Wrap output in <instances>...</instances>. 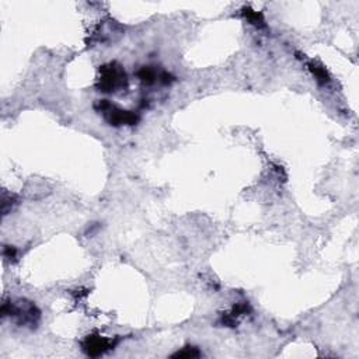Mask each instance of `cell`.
Returning <instances> with one entry per match:
<instances>
[{
	"mask_svg": "<svg viewBox=\"0 0 359 359\" xmlns=\"http://www.w3.org/2000/svg\"><path fill=\"white\" fill-rule=\"evenodd\" d=\"M1 316L14 317L20 326H28L31 329H34L39 322L41 313H39L38 307L31 302L20 300L18 303H14L11 300L10 302L4 300L1 305Z\"/></svg>",
	"mask_w": 359,
	"mask_h": 359,
	"instance_id": "1",
	"label": "cell"
},
{
	"mask_svg": "<svg viewBox=\"0 0 359 359\" xmlns=\"http://www.w3.org/2000/svg\"><path fill=\"white\" fill-rule=\"evenodd\" d=\"M97 87L103 93H117L128 87V77L124 67L111 62L100 69Z\"/></svg>",
	"mask_w": 359,
	"mask_h": 359,
	"instance_id": "2",
	"label": "cell"
},
{
	"mask_svg": "<svg viewBox=\"0 0 359 359\" xmlns=\"http://www.w3.org/2000/svg\"><path fill=\"white\" fill-rule=\"evenodd\" d=\"M96 110L104 115V118L110 125L121 127V125H135L139 121V115L134 111L121 110L112 105L108 100H100L96 104Z\"/></svg>",
	"mask_w": 359,
	"mask_h": 359,
	"instance_id": "3",
	"label": "cell"
},
{
	"mask_svg": "<svg viewBox=\"0 0 359 359\" xmlns=\"http://www.w3.org/2000/svg\"><path fill=\"white\" fill-rule=\"evenodd\" d=\"M118 340H112L107 337H101L98 334H91L84 338L82 343L83 351L86 352L89 357H101L105 352L114 350V347L117 345Z\"/></svg>",
	"mask_w": 359,
	"mask_h": 359,
	"instance_id": "4",
	"label": "cell"
},
{
	"mask_svg": "<svg viewBox=\"0 0 359 359\" xmlns=\"http://www.w3.org/2000/svg\"><path fill=\"white\" fill-rule=\"evenodd\" d=\"M248 312H250L248 303H246V302H244V303H237V305L233 306V309L229 313L222 316V324L227 326V327H236V326L239 324L240 317L246 316Z\"/></svg>",
	"mask_w": 359,
	"mask_h": 359,
	"instance_id": "5",
	"label": "cell"
},
{
	"mask_svg": "<svg viewBox=\"0 0 359 359\" xmlns=\"http://www.w3.org/2000/svg\"><path fill=\"white\" fill-rule=\"evenodd\" d=\"M307 67H309V70L313 73V76L317 79V82L320 83V84H326V83L330 82L329 73H327L326 67L323 66V65L312 60V62L307 63Z\"/></svg>",
	"mask_w": 359,
	"mask_h": 359,
	"instance_id": "6",
	"label": "cell"
},
{
	"mask_svg": "<svg viewBox=\"0 0 359 359\" xmlns=\"http://www.w3.org/2000/svg\"><path fill=\"white\" fill-rule=\"evenodd\" d=\"M159 72L152 66H143L139 72H138V77L143 84H153V83L159 82Z\"/></svg>",
	"mask_w": 359,
	"mask_h": 359,
	"instance_id": "7",
	"label": "cell"
},
{
	"mask_svg": "<svg viewBox=\"0 0 359 359\" xmlns=\"http://www.w3.org/2000/svg\"><path fill=\"white\" fill-rule=\"evenodd\" d=\"M243 15L246 17V20L250 24H253L255 25L257 28H262V27H265V20H264V15L261 13H258V11H254V10H251V8H244L243 10Z\"/></svg>",
	"mask_w": 359,
	"mask_h": 359,
	"instance_id": "8",
	"label": "cell"
},
{
	"mask_svg": "<svg viewBox=\"0 0 359 359\" xmlns=\"http://www.w3.org/2000/svg\"><path fill=\"white\" fill-rule=\"evenodd\" d=\"M201 351H199L196 347L187 345V347L181 348L180 351L174 352L172 357L173 358H198V357H201Z\"/></svg>",
	"mask_w": 359,
	"mask_h": 359,
	"instance_id": "9",
	"label": "cell"
},
{
	"mask_svg": "<svg viewBox=\"0 0 359 359\" xmlns=\"http://www.w3.org/2000/svg\"><path fill=\"white\" fill-rule=\"evenodd\" d=\"M15 203H17L15 195H7L4 192V194H3V199H1V210H3V215H7L8 212L13 209V206H14Z\"/></svg>",
	"mask_w": 359,
	"mask_h": 359,
	"instance_id": "10",
	"label": "cell"
},
{
	"mask_svg": "<svg viewBox=\"0 0 359 359\" xmlns=\"http://www.w3.org/2000/svg\"><path fill=\"white\" fill-rule=\"evenodd\" d=\"M3 257L6 260H8V261H14L15 257H17V250L11 246H4V248H3Z\"/></svg>",
	"mask_w": 359,
	"mask_h": 359,
	"instance_id": "11",
	"label": "cell"
}]
</instances>
